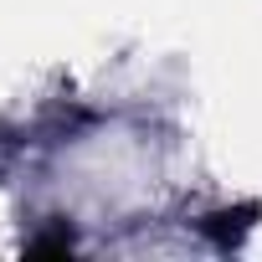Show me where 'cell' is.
<instances>
[{
	"mask_svg": "<svg viewBox=\"0 0 262 262\" xmlns=\"http://www.w3.org/2000/svg\"><path fill=\"white\" fill-rule=\"evenodd\" d=\"M252 216H257V206H236V211H216V216H206V221H201V231H206V236H216L221 247H236V242L247 236Z\"/></svg>",
	"mask_w": 262,
	"mask_h": 262,
	"instance_id": "obj_1",
	"label": "cell"
},
{
	"mask_svg": "<svg viewBox=\"0 0 262 262\" xmlns=\"http://www.w3.org/2000/svg\"><path fill=\"white\" fill-rule=\"evenodd\" d=\"M26 252H31V257H67V252H72V236H67V231H47V236H36Z\"/></svg>",
	"mask_w": 262,
	"mask_h": 262,
	"instance_id": "obj_2",
	"label": "cell"
}]
</instances>
